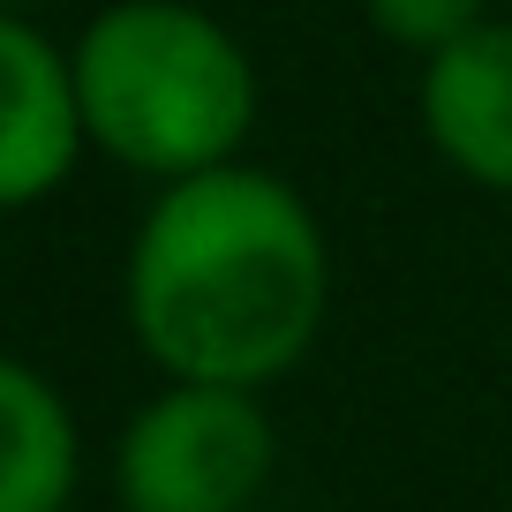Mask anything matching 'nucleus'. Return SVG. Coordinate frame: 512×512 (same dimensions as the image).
I'll use <instances>...</instances> for the list:
<instances>
[{"label":"nucleus","instance_id":"nucleus-1","mask_svg":"<svg viewBox=\"0 0 512 512\" xmlns=\"http://www.w3.org/2000/svg\"><path fill=\"white\" fill-rule=\"evenodd\" d=\"M128 332L166 384L264 392L324 332L332 249L302 196L264 166H211L144 211L128 241Z\"/></svg>","mask_w":512,"mask_h":512},{"label":"nucleus","instance_id":"nucleus-2","mask_svg":"<svg viewBox=\"0 0 512 512\" xmlns=\"http://www.w3.org/2000/svg\"><path fill=\"white\" fill-rule=\"evenodd\" d=\"M83 136L151 181L234 166L256 121V68L219 16L189 0H113L68 46Z\"/></svg>","mask_w":512,"mask_h":512},{"label":"nucleus","instance_id":"nucleus-3","mask_svg":"<svg viewBox=\"0 0 512 512\" xmlns=\"http://www.w3.org/2000/svg\"><path fill=\"white\" fill-rule=\"evenodd\" d=\"M279 467V430L256 392L166 384L113 445L121 512H249Z\"/></svg>","mask_w":512,"mask_h":512},{"label":"nucleus","instance_id":"nucleus-4","mask_svg":"<svg viewBox=\"0 0 512 512\" xmlns=\"http://www.w3.org/2000/svg\"><path fill=\"white\" fill-rule=\"evenodd\" d=\"M83 106L76 68L46 31L0 16V211L53 196L83 159Z\"/></svg>","mask_w":512,"mask_h":512},{"label":"nucleus","instance_id":"nucleus-5","mask_svg":"<svg viewBox=\"0 0 512 512\" xmlns=\"http://www.w3.org/2000/svg\"><path fill=\"white\" fill-rule=\"evenodd\" d=\"M422 128L452 174L512 196V23H482L422 68Z\"/></svg>","mask_w":512,"mask_h":512},{"label":"nucleus","instance_id":"nucleus-6","mask_svg":"<svg viewBox=\"0 0 512 512\" xmlns=\"http://www.w3.org/2000/svg\"><path fill=\"white\" fill-rule=\"evenodd\" d=\"M83 482V437L61 384L23 354H0V512H68Z\"/></svg>","mask_w":512,"mask_h":512},{"label":"nucleus","instance_id":"nucleus-7","mask_svg":"<svg viewBox=\"0 0 512 512\" xmlns=\"http://www.w3.org/2000/svg\"><path fill=\"white\" fill-rule=\"evenodd\" d=\"M362 16L377 23V38H392V46H407V53H430V61L490 23L482 0H362Z\"/></svg>","mask_w":512,"mask_h":512},{"label":"nucleus","instance_id":"nucleus-8","mask_svg":"<svg viewBox=\"0 0 512 512\" xmlns=\"http://www.w3.org/2000/svg\"><path fill=\"white\" fill-rule=\"evenodd\" d=\"M0 16H16V8H8V0H0Z\"/></svg>","mask_w":512,"mask_h":512}]
</instances>
